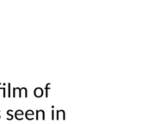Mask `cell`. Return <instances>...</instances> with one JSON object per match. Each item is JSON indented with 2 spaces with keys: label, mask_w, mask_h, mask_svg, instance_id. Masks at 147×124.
Masks as SVG:
<instances>
[{
  "label": "cell",
  "mask_w": 147,
  "mask_h": 124,
  "mask_svg": "<svg viewBox=\"0 0 147 124\" xmlns=\"http://www.w3.org/2000/svg\"><path fill=\"white\" fill-rule=\"evenodd\" d=\"M8 87H9V90H8V97L9 98L10 97V83L8 84Z\"/></svg>",
  "instance_id": "obj_6"
},
{
  "label": "cell",
  "mask_w": 147,
  "mask_h": 124,
  "mask_svg": "<svg viewBox=\"0 0 147 124\" xmlns=\"http://www.w3.org/2000/svg\"><path fill=\"white\" fill-rule=\"evenodd\" d=\"M34 95L37 97V98H40L42 95H43V90L42 88L40 87H36L34 89Z\"/></svg>",
  "instance_id": "obj_1"
},
{
  "label": "cell",
  "mask_w": 147,
  "mask_h": 124,
  "mask_svg": "<svg viewBox=\"0 0 147 124\" xmlns=\"http://www.w3.org/2000/svg\"><path fill=\"white\" fill-rule=\"evenodd\" d=\"M49 87H50V84H47L46 85V97H48V91H49Z\"/></svg>",
  "instance_id": "obj_5"
},
{
  "label": "cell",
  "mask_w": 147,
  "mask_h": 124,
  "mask_svg": "<svg viewBox=\"0 0 147 124\" xmlns=\"http://www.w3.org/2000/svg\"><path fill=\"white\" fill-rule=\"evenodd\" d=\"M23 115V112L22 111V110H18V111H16V114H15V116H16V119H18V120H21L22 117V116Z\"/></svg>",
  "instance_id": "obj_4"
},
{
  "label": "cell",
  "mask_w": 147,
  "mask_h": 124,
  "mask_svg": "<svg viewBox=\"0 0 147 124\" xmlns=\"http://www.w3.org/2000/svg\"><path fill=\"white\" fill-rule=\"evenodd\" d=\"M65 111L60 110H57V116H56V118L59 120V118H62V119H65Z\"/></svg>",
  "instance_id": "obj_3"
},
{
  "label": "cell",
  "mask_w": 147,
  "mask_h": 124,
  "mask_svg": "<svg viewBox=\"0 0 147 124\" xmlns=\"http://www.w3.org/2000/svg\"><path fill=\"white\" fill-rule=\"evenodd\" d=\"M40 118H41L43 120L45 119V113H44V110H40L36 111V119L38 120Z\"/></svg>",
  "instance_id": "obj_2"
}]
</instances>
